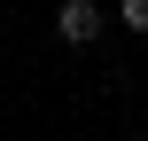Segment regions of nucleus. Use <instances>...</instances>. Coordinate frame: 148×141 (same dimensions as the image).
<instances>
[{"instance_id": "obj_1", "label": "nucleus", "mask_w": 148, "mask_h": 141, "mask_svg": "<svg viewBox=\"0 0 148 141\" xmlns=\"http://www.w3.org/2000/svg\"><path fill=\"white\" fill-rule=\"evenodd\" d=\"M55 31H62L70 47H94V39H101V8H94V0H62V8H55Z\"/></svg>"}, {"instance_id": "obj_2", "label": "nucleus", "mask_w": 148, "mask_h": 141, "mask_svg": "<svg viewBox=\"0 0 148 141\" xmlns=\"http://www.w3.org/2000/svg\"><path fill=\"white\" fill-rule=\"evenodd\" d=\"M117 16H125V24H133V31H148V0H125V8H117Z\"/></svg>"}]
</instances>
